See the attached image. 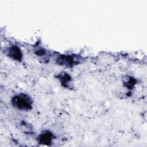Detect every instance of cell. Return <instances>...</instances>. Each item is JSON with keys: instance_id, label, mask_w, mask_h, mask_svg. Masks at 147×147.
<instances>
[{"instance_id": "4", "label": "cell", "mask_w": 147, "mask_h": 147, "mask_svg": "<svg viewBox=\"0 0 147 147\" xmlns=\"http://www.w3.org/2000/svg\"><path fill=\"white\" fill-rule=\"evenodd\" d=\"M53 134L49 131L42 132L38 137V142L45 145H50L52 142Z\"/></svg>"}, {"instance_id": "2", "label": "cell", "mask_w": 147, "mask_h": 147, "mask_svg": "<svg viewBox=\"0 0 147 147\" xmlns=\"http://www.w3.org/2000/svg\"><path fill=\"white\" fill-rule=\"evenodd\" d=\"M56 63L64 67H72L79 63L80 59L74 55H59L56 56Z\"/></svg>"}, {"instance_id": "3", "label": "cell", "mask_w": 147, "mask_h": 147, "mask_svg": "<svg viewBox=\"0 0 147 147\" xmlns=\"http://www.w3.org/2000/svg\"><path fill=\"white\" fill-rule=\"evenodd\" d=\"M6 53L10 58L17 61H21L23 57L21 49L17 45H13L8 47L6 50Z\"/></svg>"}, {"instance_id": "7", "label": "cell", "mask_w": 147, "mask_h": 147, "mask_svg": "<svg viewBox=\"0 0 147 147\" xmlns=\"http://www.w3.org/2000/svg\"><path fill=\"white\" fill-rule=\"evenodd\" d=\"M34 52L36 55L38 56H44L46 54V50L42 48H38L36 49Z\"/></svg>"}, {"instance_id": "6", "label": "cell", "mask_w": 147, "mask_h": 147, "mask_svg": "<svg viewBox=\"0 0 147 147\" xmlns=\"http://www.w3.org/2000/svg\"><path fill=\"white\" fill-rule=\"evenodd\" d=\"M123 84L124 86L127 88L132 89L136 84V80L133 77L127 76L126 78L125 79Z\"/></svg>"}, {"instance_id": "1", "label": "cell", "mask_w": 147, "mask_h": 147, "mask_svg": "<svg viewBox=\"0 0 147 147\" xmlns=\"http://www.w3.org/2000/svg\"><path fill=\"white\" fill-rule=\"evenodd\" d=\"M13 106L22 111H28L32 109L33 100L32 98L25 94H18L13 96L11 99Z\"/></svg>"}, {"instance_id": "5", "label": "cell", "mask_w": 147, "mask_h": 147, "mask_svg": "<svg viewBox=\"0 0 147 147\" xmlns=\"http://www.w3.org/2000/svg\"><path fill=\"white\" fill-rule=\"evenodd\" d=\"M58 78L64 87H70V83L72 81V78L71 76L66 72H63L59 75Z\"/></svg>"}]
</instances>
